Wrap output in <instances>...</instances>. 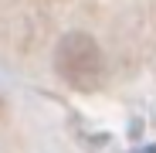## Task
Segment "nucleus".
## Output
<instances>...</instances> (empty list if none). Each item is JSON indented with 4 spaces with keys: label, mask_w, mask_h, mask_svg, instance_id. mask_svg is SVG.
Instances as JSON below:
<instances>
[{
    "label": "nucleus",
    "mask_w": 156,
    "mask_h": 153,
    "mask_svg": "<svg viewBox=\"0 0 156 153\" xmlns=\"http://www.w3.org/2000/svg\"><path fill=\"white\" fill-rule=\"evenodd\" d=\"M55 71L75 92H95L98 82H102V71H105L98 41L85 31L65 34L58 41V51H55Z\"/></svg>",
    "instance_id": "obj_1"
},
{
    "label": "nucleus",
    "mask_w": 156,
    "mask_h": 153,
    "mask_svg": "<svg viewBox=\"0 0 156 153\" xmlns=\"http://www.w3.org/2000/svg\"><path fill=\"white\" fill-rule=\"evenodd\" d=\"M136 153H156V146H146V150H136Z\"/></svg>",
    "instance_id": "obj_2"
}]
</instances>
